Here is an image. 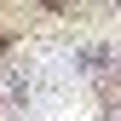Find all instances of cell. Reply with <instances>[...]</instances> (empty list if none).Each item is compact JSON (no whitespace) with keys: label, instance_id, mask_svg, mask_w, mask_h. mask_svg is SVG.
I'll return each mask as SVG.
<instances>
[{"label":"cell","instance_id":"1","mask_svg":"<svg viewBox=\"0 0 121 121\" xmlns=\"http://www.w3.org/2000/svg\"><path fill=\"white\" fill-rule=\"evenodd\" d=\"M17 75L29 81V92L40 86H58V81H75V46L69 40H52V35H29L17 52H12Z\"/></svg>","mask_w":121,"mask_h":121},{"label":"cell","instance_id":"3","mask_svg":"<svg viewBox=\"0 0 121 121\" xmlns=\"http://www.w3.org/2000/svg\"><path fill=\"white\" fill-rule=\"evenodd\" d=\"M6 86H12V81H6V69H0V92H6Z\"/></svg>","mask_w":121,"mask_h":121},{"label":"cell","instance_id":"2","mask_svg":"<svg viewBox=\"0 0 121 121\" xmlns=\"http://www.w3.org/2000/svg\"><path fill=\"white\" fill-rule=\"evenodd\" d=\"M0 121H40L35 110H0Z\"/></svg>","mask_w":121,"mask_h":121}]
</instances>
